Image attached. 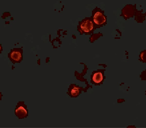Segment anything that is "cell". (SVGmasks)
I'll list each match as a JSON object with an SVG mask.
<instances>
[{
	"mask_svg": "<svg viewBox=\"0 0 146 128\" xmlns=\"http://www.w3.org/2000/svg\"><path fill=\"white\" fill-rule=\"evenodd\" d=\"M95 30L94 24L91 16L86 17L81 21H79V25L77 26V30L80 33V34H93Z\"/></svg>",
	"mask_w": 146,
	"mask_h": 128,
	"instance_id": "6da1fadb",
	"label": "cell"
},
{
	"mask_svg": "<svg viewBox=\"0 0 146 128\" xmlns=\"http://www.w3.org/2000/svg\"><path fill=\"white\" fill-rule=\"evenodd\" d=\"M73 85L71 84L70 86L69 89H68V92L69 93V95L71 96V97H77L80 94V92L81 91L82 89L81 87H79L76 85Z\"/></svg>",
	"mask_w": 146,
	"mask_h": 128,
	"instance_id": "8992f818",
	"label": "cell"
},
{
	"mask_svg": "<svg viewBox=\"0 0 146 128\" xmlns=\"http://www.w3.org/2000/svg\"><path fill=\"white\" fill-rule=\"evenodd\" d=\"M9 12H4L3 14V15H5V16H3V17H2V18L3 19H5L6 17H8L9 16H10L11 15L10 13H9Z\"/></svg>",
	"mask_w": 146,
	"mask_h": 128,
	"instance_id": "52a82bcc",
	"label": "cell"
},
{
	"mask_svg": "<svg viewBox=\"0 0 146 128\" xmlns=\"http://www.w3.org/2000/svg\"><path fill=\"white\" fill-rule=\"evenodd\" d=\"M23 50L21 48H14L10 49L8 57L13 64L20 63L23 59Z\"/></svg>",
	"mask_w": 146,
	"mask_h": 128,
	"instance_id": "277c9868",
	"label": "cell"
},
{
	"mask_svg": "<svg viewBox=\"0 0 146 128\" xmlns=\"http://www.w3.org/2000/svg\"><path fill=\"white\" fill-rule=\"evenodd\" d=\"M104 11L96 7L92 11L91 17L95 29L105 26L107 24V16L104 14Z\"/></svg>",
	"mask_w": 146,
	"mask_h": 128,
	"instance_id": "7a4b0ae2",
	"label": "cell"
},
{
	"mask_svg": "<svg viewBox=\"0 0 146 128\" xmlns=\"http://www.w3.org/2000/svg\"><path fill=\"white\" fill-rule=\"evenodd\" d=\"M27 108L24 101H19L17 103L14 109V114L18 119H24L28 116V109Z\"/></svg>",
	"mask_w": 146,
	"mask_h": 128,
	"instance_id": "3957f363",
	"label": "cell"
},
{
	"mask_svg": "<svg viewBox=\"0 0 146 128\" xmlns=\"http://www.w3.org/2000/svg\"><path fill=\"white\" fill-rule=\"evenodd\" d=\"M105 69H98L97 71H94L91 75V82L95 85H100L102 84L103 82L105 79L104 76Z\"/></svg>",
	"mask_w": 146,
	"mask_h": 128,
	"instance_id": "5b68a950",
	"label": "cell"
}]
</instances>
